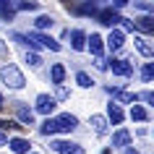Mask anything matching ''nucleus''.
<instances>
[{
  "label": "nucleus",
  "mask_w": 154,
  "mask_h": 154,
  "mask_svg": "<svg viewBox=\"0 0 154 154\" xmlns=\"http://www.w3.org/2000/svg\"><path fill=\"white\" fill-rule=\"evenodd\" d=\"M52 26V16H39L37 18V29H50Z\"/></svg>",
  "instance_id": "obj_25"
},
{
  "label": "nucleus",
  "mask_w": 154,
  "mask_h": 154,
  "mask_svg": "<svg viewBox=\"0 0 154 154\" xmlns=\"http://www.w3.org/2000/svg\"><path fill=\"white\" fill-rule=\"evenodd\" d=\"M133 5H136L138 11H146V13H152V11H154V5H152V3H133Z\"/></svg>",
  "instance_id": "obj_28"
},
{
  "label": "nucleus",
  "mask_w": 154,
  "mask_h": 154,
  "mask_svg": "<svg viewBox=\"0 0 154 154\" xmlns=\"http://www.w3.org/2000/svg\"><path fill=\"white\" fill-rule=\"evenodd\" d=\"M152 76H154V63H146V65H144V71H141V79L149 84V81H152Z\"/></svg>",
  "instance_id": "obj_24"
},
{
  "label": "nucleus",
  "mask_w": 154,
  "mask_h": 154,
  "mask_svg": "<svg viewBox=\"0 0 154 154\" xmlns=\"http://www.w3.org/2000/svg\"><path fill=\"white\" fill-rule=\"evenodd\" d=\"M52 110H55V99L50 97V94H39V97H37V112L50 115Z\"/></svg>",
  "instance_id": "obj_7"
},
{
  "label": "nucleus",
  "mask_w": 154,
  "mask_h": 154,
  "mask_svg": "<svg viewBox=\"0 0 154 154\" xmlns=\"http://www.w3.org/2000/svg\"><path fill=\"white\" fill-rule=\"evenodd\" d=\"M0 107H3V94H0Z\"/></svg>",
  "instance_id": "obj_34"
},
{
  "label": "nucleus",
  "mask_w": 154,
  "mask_h": 154,
  "mask_svg": "<svg viewBox=\"0 0 154 154\" xmlns=\"http://www.w3.org/2000/svg\"><path fill=\"white\" fill-rule=\"evenodd\" d=\"M52 149L57 154H84V149L73 141H52Z\"/></svg>",
  "instance_id": "obj_4"
},
{
  "label": "nucleus",
  "mask_w": 154,
  "mask_h": 154,
  "mask_svg": "<svg viewBox=\"0 0 154 154\" xmlns=\"http://www.w3.org/2000/svg\"><path fill=\"white\" fill-rule=\"evenodd\" d=\"M0 79H3V84H8L11 89H24V73L18 71V65H5L3 71H0Z\"/></svg>",
  "instance_id": "obj_1"
},
{
  "label": "nucleus",
  "mask_w": 154,
  "mask_h": 154,
  "mask_svg": "<svg viewBox=\"0 0 154 154\" xmlns=\"http://www.w3.org/2000/svg\"><path fill=\"white\" fill-rule=\"evenodd\" d=\"M141 99H144V102H149V105H152V102H154V97H152V91H144V94H141Z\"/></svg>",
  "instance_id": "obj_30"
},
{
  "label": "nucleus",
  "mask_w": 154,
  "mask_h": 154,
  "mask_svg": "<svg viewBox=\"0 0 154 154\" xmlns=\"http://www.w3.org/2000/svg\"><path fill=\"white\" fill-rule=\"evenodd\" d=\"M133 42H136V50H138L144 57H152V55H154V45L146 39V37H136Z\"/></svg>",
  "instance_id": "obj_9"
},
{
  "label": "nucleus",
  "mask_w": 154,
  "mask_h": 154,
  "mask_svg": "<svg viewBox=\"0 0 154 154\" xmlns=\"http://www.w3.org/2000/svg\"><path fill=\"white\" fill-rule=\"evenodd\" d=\"M11 5H13V11H37L39 8V5L32 3V0H29V3H26V0H18V3H11Z\"/></svg>",
  "instance_id": "obj_22"
},
{
  "label": "nucleus",
  "mask_w": 154,
  "mask_h": 154,
  "mask_svg": "<svg viewBox=\"0 0 154 154\" xmlns=\"http://www.w3.org/2000/svg\"><path fill=\"white\" fill-rule=\"evenodd\" d=\"M76 81H79V86L89 89V86H91V76H89V73H84V71H79V73H76Z\"/></svg>",
  "instance_id": "obj_23"
},
{
  "label": "nucleus",
  "mask_w": 154,
  "mask_h": 154,
  "mask_svg": "<svg viewBox=\"0 0 154 154\" xmlns=\"http://www.w3.org/2000/svg\"><path fill=\"white\" fill-rule=\"evenodd\" d=\"M55 125H57V131H65V133H71V131L79 125V120H76V115L63 112V115H57V118H55Z\"/></svg>",
  "instance_id": "obj_3"
},
{
  "label": "nucleus",
  "mask_w": 154,
  "mask_h": 154,
  "mask_svg": "<svg viewBox=\"0 0 154 154\" xmlns=\"http://www.w3.org/2000/svg\"><path fill=\"white\" fill-rule=\"evenodd\" d=\"M65 37H71V47L76 50V52H81V50L86 47V34H84L81 29H73V32H65Z\"/></svg>",
  "instance_id": "obj_5"
},
{
  "label": "nucleus",
  "mask_w": 154,
  "mask_h": 154,
  "mask_svg": "<svg viewBox=\"0 0 154 154\" xmlns=\"http://www.w3.org/2000/svg\"><path fill=\"white\" fill-rule=\"evenodd\" d=\"M107 91H110L112 97H118L123 105H131V102H136V94H131V91H120V89H112V86H107Z\"/></svg>",
  "instance_id": "obj_15"
},
{
  "label": "nucleus",
  "mask_w": 154,
  "mask_h": 154,
  "mask_svg": "<svg viewBox=\"0 0 154 154\" xmlns=\"http://www.w3.org/2000/svg\"><path fill=\"white\" fill-rule=\"evenodd\" d=\"M8 144V136H5V133H0V146H5Z\"/></svg>",
  "instance_id": "obj_32"
},
{
  "label": "nucleus",
  "mask_w": 154,
  "mask_h": 154,
  "mask_svg": "<svg viewBox=\"0 0 154 154\" xmlns=\"http://www.w3.org/2000/svg\"><path fill=\"white\" fill-rule=\"evenodd\" d=\"M50 76H52V84H55V86H60V84H63V79H65V68L60 63H55L52 65V71H50Z\"/></svg>",
  "instance_id": "obj_18"
},
{
  "label": "nucleus",
  "mask_w": 154,
  "mask_h": 154,
  "mask_svg": "<svg viewBox=\"0 0 154 154\" xmlns=\"http://www.w3.org/2000/svg\"><path fill=\"white\" fill-rule=\"evenodd\" d=\"M110 68H112L115 76H123V79H128L131 73H133V65L128 60H110Z\"/></svg>",
  "instance_id": "obj_6"
},
{
  "label": "nucleus",
  "mask_w": 154,
  "mask_h": 154,
  "mask_svg": "<svg viewBox=\"0 0 154 154\" xmlns=\"http://www.w3.org/2000/svg\"><path fill=\"white\" fill-rule=\"evenodd\" d=\"M13 16H16L13 5L5 3V0H0V18H3V21H13Z\"/></svg>",
  "instance_id": "obj_19"
},
{
  "label": "nucleus",
  "mask_w": 154,
  "mask_h": 154,
  "mask_svg": "<svg viewBox=\"0 0 154 154\" xmlns=\"http://www.w3.org/2000/svg\"><path fill=\"white\" fill-rule=\"evenodd\" d=\"M125 154H138V152H136V149H128V152H125Z\"/></svg>",
  "instance_id": "obj_33"
},
{
  "label": "nucleus",
  "mask_w": 154,
  "mask_h": 154,
  "mask_svg": "<svg viewBox=\"0 0 154 154\" xmlns=\"http://www.w3.org/2000/svg\"><path fill=\"white\" fill-rule=\"evenodd\" d=\"M8 146H11V152H13V154H26L32 144H29L26 138H18L16 136V138H11V141H8Z\"/></svg>",
  "instance_id": "obj_10"
},
{
  "label": "nucleus",
  "mask_w": 154,
  "mask_h": 154,
  "mask_svg": "<svg viewBox=\"0 0 154 154\" xmlns=\"http://www.w3.org/2000/svg\"><path fill=\"white\" fill-rule=\"evenodd\" d=\"M107 118H110V123H115V125L123 123V110H120L118 102H110V105H107Z\"/></svg>",
  "instance_id": "obj_13"
},
{
  "label": "nucleus",
  "mask_w": 154,
  "mask_h": 154,
  "mask_svg": "<svg viewBox=\"0 0 154 154\" xmlns=\"http://www.w3.org/2000/svg\"><path fill=\"white\" fill-rule=\"evenodd\" d=\"M39 133H42V136H52V133H57V125H55V120H50V118H47V120L42 123Z\"/></svg>",
  "instance_id": "obj_21"
},
{
  "label": "nucleus",
  "mask_w": 154,
  "mask_h": 154,
  "mask_svg": "<svg viewBox=\"0 0 154 154\" xmlns=\"http://www.w3.org/2000/svg\"><path fill=\"white\" fill-rule=\"evenodd\" d=\"M131 141V133L125 128H120V131H115L112 133V146H125Z\"/></svg>",
  "instance_id": "obj_16"
},
{
  "label": "nucleus",
  "mask_w": 154,
  "mask_h": 154,
  "mask_svg": "<svg viewBox=\"0 0 154 154\" xmlns=\"http://www.w3.org/2000/svg\"><path fill=\"white\" fill-rule=\"evenodd\" d=\"M94 16H97L99 24H107V26H115L123 21V16H118V11H112V8H99Z\"/></svg>",
  "instance_id": "obj_2"
},
{
  "label": "nucleus",
  "mask_w": 154,
  "mask_h": 154,
  "mask_svg": "<svg viewBox=\"0 0 154 154\" xmlns=\"http://www.w3.org/2000/svg\"><path fill=\"white\" fill-rule=\"evenodd\" d=\"M91 125H94V133H97V136H105V131H107V120L102 118V115H91Z\"/></svg>",
  "instance_id": "obj_17"
},
{
  "label": "nucleus",
  "mask_w": 154,
  "mask_h": 154,
  "mask_svg": "<svg viewBox=\"0 0 154 154\" xmlns=\"http://www.w3.org/2000/svg\"><path fill=\"white\" fill-rule=\"evenodd\" d=\"M13 107H16V115H18V120H21V123H26V125H32V123H34V112L29 110V107H24L21 102H16Z\"/></svg>",
  "instance_id": "obj_11"
},
{
  "label": "nucleus",
  "mask_w": 154,
  "mask_h": 154,
  "mask_svg": "<svg viewBox=\"0 0 154 154\" xmlns=\"http://www.w3.org/2000/svg\"><path fill=\"white\" fill-rule=\"evenodd\" d=\"M123 42H125V34H123L120 29H112L110 37H107V47H110V50H120Z\"/></svg>",
  "instance_id": "obj_8"
},
{
  "label": "nucleus",
  "mask_w": 154,
  "mask_h": 154,
  "mask_svg": "<svg viewBox=\"0 0 154 154\" xmlns=\"http://www.w3.org/2000/svg\"><path fill=\"white\" fill-rule=\"evenodd\" d=\"M131 120H138V123H144V120H149V112H146L141 105H133L131 107Z\"/></svg>",
  "instance_id": "obj_20"
},
{
  "label": "nucleus",
  "mask_w": 154,
  "mask_h": 154,
  "mask_svg": "<svg viewBox=\"0 0 154 154\" xmlns=\"http://www.w3.org/2000/svg\"><path fill=\"white\" fill-rule=\"evenodd\" d=\"M97 68H99V71H107V63L102 60V57H97Z\"/></svg>",
  "instance_id": "obj_31"
},
{
  "label": "nucleus",
  "mask_w": 154,
  "mask_h": 154,
  "mask_svg": "<svg viewBox=\"0 0 154 154\" xmlns=\"http://www.w3.org/2000/svg\"><path fill=\"white\" fill-rule=\"evenodd\" d=\"M86 42H89V50H91V52H94L97 57H102V50H105L102 37H99V34H91V37H86Z\"/></svg>",
  "instance_id": "obj_12"
},
{
  "label": "nucleus",
  "mask_w": 154,
  "mask_h": 154,
  "mask_svg": "<svg viewBox=\"0 0 154 154\" xmlns=\"http://www.w3.org/2000/svg\"><path fill=\"white\" fill-rule=\"evenodd\" d=\"M133 26L141 29V32H146V34H152L154 32V18L152 16H138L136 21H133Z\"/></svg>",
  "instance_id": "obj_14"
},
{
  "label": "nucleus",
  "mask_w": 154,
  "mask_h": 154,
  "mask_svg": "<svg viewBox=\"0 0 154 154\" xmlns=\"http://www.w3.org/2000/svg\"><path fill=\"white\" fill-rule=\"evenodd\" d=\"M26 63L29 65H42V57L37 55V52H32V55H26Z\"/></svg>",
  "instance_id": "obj_27"
},
{
  "label": "nucleus",
  "mask_w": 154,
  "mask_h": 154,
  "mask_svg": "<svg viewBox=\"0 0 154 154\" xmlns=\"http://www.w3.org/2000/svg\"><path fill=\"white\" fill-rule=\"evenodd\" d=\"M55 97H57V99H68V89H65L63 84H60V86H55ZM55 97H52V99H55Z\"/></svg>",
  "instance_id": "obj_26"
},
{
  "label": "nucleus",
  "mask_w": 154,
  "mask_h": 154,
  "mask_svg": "<svg viewBox=\"0 0 154 154\" xmlns=\"http://www.w3.org/2000/svg\"><path fill=\"white\" fill-rule=\"evenodd\" d=\"M123 29H128V32H136V26H133V21H128V18H123Z\"/></svg>",
  "instance_id": "obj_29"
}]
</instances>
